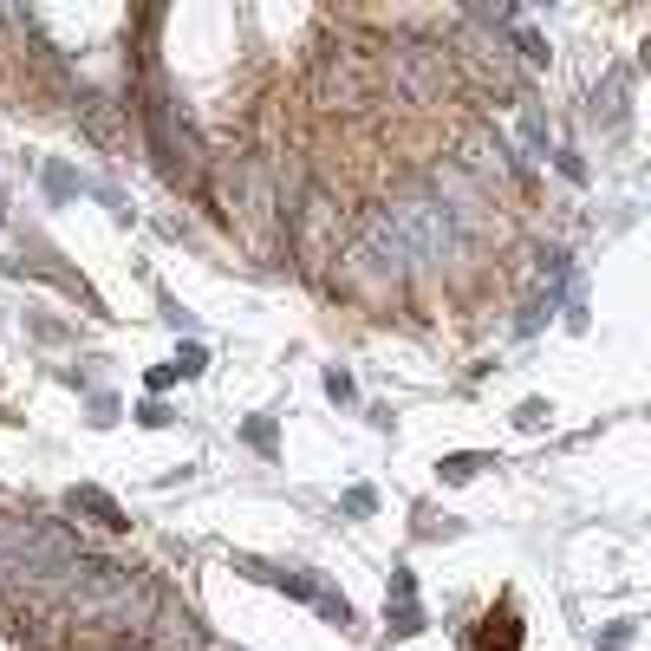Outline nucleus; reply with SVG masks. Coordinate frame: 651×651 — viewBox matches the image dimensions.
<instances>
[{"instance_id": "1", "label": "nucleus", "mask_w": 651, "mask_h": 651, "mask_svg": "<svg viewBox=\"0 0 651 651\" xmlns=\"http://www.w3.org/2000/svg\"><path fill=\"white\" fill-rule=\"evenodd\" d=\"M443 78H450L443 53H430V46H397L391 53V85L404 92L411 104H430L436 92H443Z\"/></svg>"}, {"instance_id": "2", "label": "nucleus", "mask_w": 651, "mask_h": 651, "mask_svg": "<svg viewBox=\"0 0 651 651\" xmlns=\"http://www.w3.org/2000/svg\"><path fill=\"white\" fill-rule=\"evenodd\" d=\"M66 501H72V509H85V515L98 521V528H111V534H124V528H131V521H124V509H118V501L104 495V489H72Z\"/></svg>"}, {"instance_id": "3", "label": "nucleus", "mask_w": 651, "mask_h": 651, "mask_svg": "<svg viewBox=\"0 0 651 651\" xmlns=\"http://www.w3.org/2000/svg\"><path fill=\"white\" fill-rule=\"evenodd\" d=\"M391 593H397L391 625H397V632H424V613H417V599H411V574H397V580H391Z\"/></svg>"}, {"instance_id": "4", "label": "nucleus", "mask_w": 651, "mask_h": 651, "mask_svg": "<svg viewBox=\"0 0 651 651\" xmlns=\"http://www.w3.org/2000/svg\"><path fill=\"white\" fill-rule=\"evenodd\" d=\"M501 625H515V619L501 613ZM482 651H521V639L515 632H495V613H489V619H482Z\"/></svg>"}, {"instance_id": "5", "label": "nucleus", "mask_w": 651, "mask_h": 651, "mask_svg": "<svg viewBox=\"0 0 651 651\" xmlns=\"http://www.w3.org/2000/svg\"><path fill=\"white\" fill-rule=\"evenodd\" d=\"M476 469H489V456H443V476L450 482H469Z\"/></svg>"}, {"instance_id": "6", "label": "nucleus", "mask_w": 651, "mask_h": 651, "mask_svg": "<svg viewBox=\"0 0 651 651\" xmlns=\"http://www.w3.org/2000/svg\"><path fill=\"white\" fill-rule=\"evenodd\" d=\"M202 371V346H183L176 352V378H196Z\"/></svg>"}, {"instance_id": "7", "label": "nucleus", "mask_w": 651, "mask_h": 651, "mask_svg": "<svg viewBox=\"0 0 651 651\" xmlns=\"http://www.w3.org/2000/svg\"><path fill=\"white\" fill-rule=\"evenodd\" d=\"M515 424H521V430H541V424H548V404H521Z\"/></svg>"}]
</instances>
